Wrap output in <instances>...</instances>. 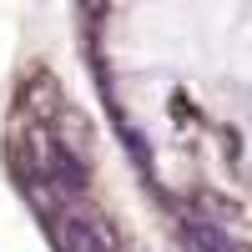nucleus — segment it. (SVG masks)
Instances as JSON below:
<instances>
[{
  "label": "nucleus",
  "instance_id": "2",
  "mask_svg": "<svg viewBox=\"0 0 252 252\" xmlns=\"http://www.w3.org/2000/svg\"><path fill=\"white\" fill-rule=\"evenodd\" d=\"M51 242H56V252H116L111 227L101 217H91V212H61V217H51Z\"/></svg>",
  "mask_w": 252,
  "mask_h": 252
},
{
  "label": "nucleus",
  "instance_id": "3",
  "mask_svg": "<svg viewBox=\"0 0 252 252\" xmlns=\"http://www.w3.org/2000/svg\"><path fill=\"white\" fill-rule=\"evenodd\" d=\"M182 247L187 252H247V247H237L217 222H207V217H187L182 222Z\"/></svg>",
  "mask_w": 252,
  "mask_h": 252
},
{
  "label": "nucleus",
  "instance_id": "1",
  "mask_svg": "<svg viewBox=\"0 0 252 252\" xmlns=\"http://www.w3.org/2000/svg\"><path fill=\"white\" fill-rule=\"evenodd\" d=\"M35 141V161H31V172H40V182L51 187L56 197H86L91 192V166L81 161V157H71L66 146H61L56 136H46V131H35L31 136Z\"/></svg>",
  "mask_w": 252,
  "mask_h": 252
}]
</instances>
